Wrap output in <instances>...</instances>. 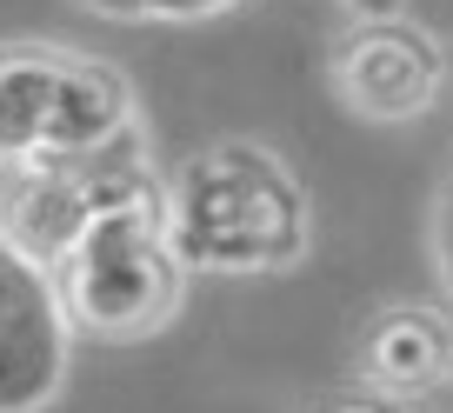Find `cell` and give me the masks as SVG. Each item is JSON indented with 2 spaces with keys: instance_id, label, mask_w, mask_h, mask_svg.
I'll use <instances>...</instances> for the list:
<instances>
[{
  "instance_id": "1",
  "label": "cell",
  "mask_w": 453,
  "mask_h": 413,
  "mask_svg": "<svg viewBox=\"0 0 453 413\" xmlns=\"http://www.w3.org/2000/svg\"><path fill=\"white\" fill-rule=\"evenodd\" d=\"M167 233L194 273H287L313 247V207L273 147L213 141L160 187Z\"/></svg>"
},
{
  "instance_id": "2",
  "label": "cell",
  "mask_w": 453,
  "mask_h": 413,
  "mask_svg": "<svg viewBox=\"0 0 453 413\" xmlns=\"http://www.w3.org/2000/svg\"><path fill=\"white\" fill-rule=\"evenodd\" d=\"M187 260L167 233L160 194L120 200L81 227V241L54 260V294L67 307V327L87 340H147L187 300Z\"/></svg>"
},
{
  "instance_id": "3",
  "label": "cell",
  "mask_w": 453,
  "mask_h": 413,
  "mask_svg": "<svg viewBox=\"0 0 453 413\" xmlns=\"http://www.w3.org/2000/svg\"><path fill=\"white\" fill-rule=\"evenodd\" d=\"M134 134V80L113 60L67 47L0 54V160L94 154Z\"/></svg>"
},
{
  "instance_id": "4",
  "label": "cell",
  "mask_w": 453,
  "mask_h": 413,
  "mask_svg": "<svg viewBox=\"0 0 453 413\" xmlns=\"http://www.w3.org/2000/svg\"><path fill=\"white\" fill-rule=\"evenodd\" d=\"M160 194L154 173L134 154V134L94 154H27V160H0V241L34 254L41 267H54L81 227L120 200Z\"/></svg>"
},
{
  "instance_id": "5",
  "label": "cell",
  "mask_w": 453,
  "mask_h": 413,
  "mask_svg": "<svg viewBox=\"0 0 453 413\" xmlns=\"http://www.w3.org/2000/svg\"><path fill=\"white\" fill-rule=\"evenodd\" d=\"M447 47L434 27L394 14V20H354L334 47V94L367 127H407L434 114L447 94Z\"/></svg>"
},
{
  "instance_id": "6",
  "label": "cell",
  "mask_w": 453,
  "mask_h": 413,
  "mask_svg": "<svg viewBox=\"0 0 453 413\" xmlns=\"http://www.w3.org/2000/svg\"><path fill=\"white\" fill-rule=\"evenodd\" d=\"M67 307L54 267L0 241V413H41L67 380Z\"/></svg>"
},
{
  "instance_id": "7",
  "label": "cell",
  "mask_w": 453,
  "mask_h": 413,
  "mask_svg": "<svg viewBox=\"0 0 453 413\" xmlns=\"http://www.w3.org/2000/svg\"><path fill=\"white\" fill-rule=\"evenodd\" d=\"M453 373V320L434 307H387L360 340V380L387 400L434 394Z\"/></svg>"
},
{
  "instance_id": "8",
  "label": "cell",
  "mask_w": 453,
  "mask_h": 413,
  "mask_svg": "<svg viewBox=\"0 0 453 413\" xmlns=\"http://www.w3.org/2000/svg\"><path fill=\"white\" fill-rule=\"evenodd\" d=\"M434 267H440V280H447V294H453V173H447V187H440V200H434Z\"/></svg>"
},
{
  "instance_id": "9",
  "label": "cell",
  "mask_w": 453,
  "mask_h": 413,
  "mask_svg": "<svg viewBox=\"0 0 453 413\" xmlns=\"http://www.w3.org/2000/svg\"><path fill=\"white\" fill-rule=\"evenodd\" d=\"M226 7H241V0H147V20L187 27V20H213V14H226Z\"/></svg>"
},
{
  "instance_id": "10",
  "label": "cell",
  "mask_w": 453,
  "mask_h": 413,
  "mask_svg": "<svg viewBox=\"0 0 453 413\" xmlns=\"http://www.w3.org/2000/svg\"><path fill=\"white\" fill-rule=\"evenodd\" d=\"M81 7L100 20H147V0H81Z\"/></svg>"
},
{
  "instance_id": "11",
  "label": "cell",
  "mask_w": 453,
  "mask_h": 413,
  "mask_svg": "<svg viewBox=\"0 0 453 413\" xmlns=\"http://www.w3.org/2000/svg\"><path fill=\"white\" fill-rule=\"evenodd\" d=\"M354 20H394V14H407V0H340Z\"/></svg>"
},
{
  "instance_id": "12",
  "label": "cell",
  "mask_w": 453,
  "mask_h": 413,
  "mask_svg": "<svg viewBox=\"0 0 453 413\" xmlns=\"http://www.w3.org/2000/svg\"><path fill=\"white\" fill-rule=\"evenodd\" d=\"M326 413H394L387 400H340V407H326Z\"/></svg>"
}]
</instances>
